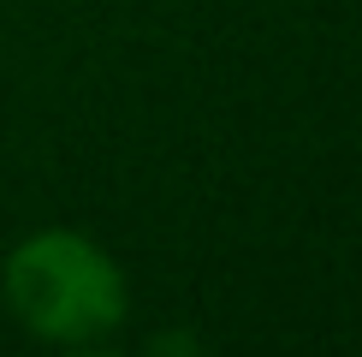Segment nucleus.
<instances>
[{
  "label": "nucleus",
  "mask_w": 362,
  "mask_h": 357,
  "mask_svg": "<svg viewBox=\"0 0 362 357\" xmlns=\"http://www.w3.org/2000/svg\"><path fill=\"white\" fill-rule=\"evenodd\" d=\"M0 310L42 346H101L131 322V280L101 238L36 227L0 256Z\"/></svg>",
  "instance_id": "f257e3e1"
}]
</instances>
